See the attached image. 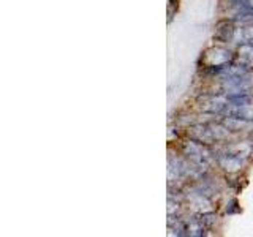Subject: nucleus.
I'll list each match as a JSON object with an SVG mask.
<instances>
[{"label":"nucleus","mask_w":253,"mask_h":237,"mask_svg":"<svg viewBox=\"0 0 253 237\" xmlns=\"http://www.w3.org/2000/svg\"><path fill=\"white\" fill-rule=\"evenodd\" d=\"M245 157L247 155H241V154H233V152H226L223 155H218V163L225 171L234 172L239 171L244 163H245Z\"/></svg>","instance_id":"1"},{"label":"nucleus","mask_w":253,"mask_h":237,"mask_svg":"<svg viewBox=\"0 0 253 237\" xmlns=\"http://www.w3.org/2000/svg\"><path fill=\"white\" fill-rule=\"evenodd\" d=\"M231 60V51L223 47H212L208 51V62L211 67H223Z\"/></svg>","instance_id":"4"},{"label":"nucleus","mask_w":253,"mask_h":237,"mask_svg":"<svg viewBox=\"0 0 253 237\" xmlns=\"http://www.w3.org/2000/svg\"><path fill=\"white\" fill-rule=\"evenodd\" d=\"M223 125L229 131H241L245 128H250L252 122L250 120H242V118H234V117H225Z\"/></svg>","instance_id":"6"},{"label":"nucleus","mask_w":253,"mask_h":237,"mask_svg":"<svg viewBox=\"0 0 253 237\" xmlns=\"http://www.w3.org/2000/svg\"><path fill=\"white\" fill-rule=\"evenodd\" d=\"M187 234H190V236H203L204 234V225H203L201 218H192V221H188Z\"/></svg>","instance_id":"7"},{"label":"nucleus","mask_w":253,"mask_h":237,"mask_svg":"<svg viewBox=\"0 0 253 237\" xmlns=\"http://www.w3.org/2000/svg\"><path fill=\"white\" fill-rule=\"evenodd\" d=\"M192 134L196 141L203 142V144H212L215 142V138H213L212 130H211V125H195L192 128Z\"/></svg>","instance_id":"5"},{"label":"nucleus","mask_w":253,"mask_h":237,"mask_svg":"<svg viewBox=\"0 0 253 237\" xmlns=\"http://www.w3.org/2000/svg\"><path fill=\"white\" fill-rule=\"evenodd\" d=\"M239 55L244 63L253 62V43H244L239 47Z\"/></svg>","instance_id":"8"},{"label":"nucleus","mask_w":253,"mask_h":237,"mask_svg":"<svg viewBox=\"0 0 253 237\" xmlns=\"http://www.w3.org/2000/svg\"><path fill=\"white\" fill-rule=\"evenodd\" d=\"M225 117H234V118H242V120H253V106L252 105H231L228 103L223 109Z\"/></svg>","instance_id":"2"},{"label":"nucleus","mask_w":253,"mask_h":237,"mask_svg":"<svg viewBox=\"0 0 253 237\" xmlns=\"http://www.w3.org/2000/svg\"><path fill=\"white\" fill-rule=\"evenodd\" d=\"M234 35H236V27L233 26V22L221 21L217 24L213 40H215V41H220V43H228V41H234Z\"/></svg>","instance_id":"3"}]
</instances>
